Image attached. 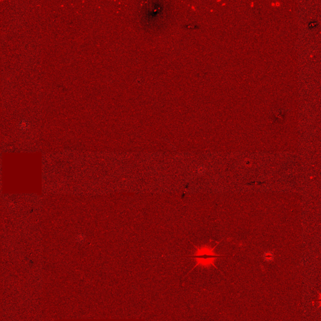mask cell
<instances>
[{
  "label": "cell",
  "instance_id": "6da1fadb",
  "mask_svg": "<svg viewBox=\"0 0 321 321\" xmlns=\"http://www.w3.org/2000/svg\"><path fill=\"white\" fill-rule=\"evenodd\" d=\"M216 245L213 248H211L210 246L205 245V246H202L200 247H196V251L194 252V255H191V256H185V257L191 258L196 261V264L194 266V267L192 268L191 270H193L195 267L198 266L204 267V268H210L211 266H213V267L218 269L215 264V260L218 258L230 256H223V255H217L216 254H215V248H216Z\"/></svg>",
  "mask_w": 321,
  "mask_h": 321
},
{
  "label": "cell",
  "instance_id": "7a4b0ae2",
  "mask_svg": "<svg viewBox=\"0 0 321 321\" xmlns=\"http://www.w3.org/2000/svg\"><path fill=\"white\" fill-rule=\"evenodd\" d=\"M264 259H265L266 261H267V262H270V261H272V260L274 259V255L272 252H266V253H265V254H264Z\"/></svg>",
  "mask_w": 321,
  "mask_h": 321
},
{
  "label": "cell",
  "instance_id": "3957f363",
  "mask_svg": "<svg viewBox=\"0 0 321 321\" xmlns=\"http://www.w3.org/2000/svg\"><path fill=\"white\" fill-rule=\"evenodd\" d=\"M20 127L22 129L24 130L27 129V127H28V123L27 121H23L21 122L20 124Z\"/></svg>",
  "mask_w": 321,
  "mask_h": 321
}]
</instances>
